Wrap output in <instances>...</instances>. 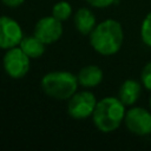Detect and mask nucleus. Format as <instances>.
<instances>
[{"instance_id":"nucleus-3","label":"nucleus","mask_w":151,"mask_h":151,"mask_svg":"<svg viewBox=\"0 0 151 151\" xmlns=\"http://www.w3.org/2000/svg\"><path fill=\"white\" fill-rule=\"evenodd\" d=\"M78 78L70 71H52L40 80L42 92L57 100H67L78 91Z\"/></svg>"},{"instance_id":"nucleus-11","label":"nucleus","mask_w":151,"mask_h":151,"mask_svg":"<svg viewBox=\"0 0 151 151\" xmlns=\"http://www.w3.org/2000/svg\"><path fill=\"white\" fill-rule=\"evenodd\" d=\"M77 78L79 85L84 88H94L101 84L104 79V72L97 65H86L79 70Z\"/></svg>"},{"instance_id":"nucleus-5","label":"nucleus","mask_w":151,"mask_h":151,"mask_svg":"<svg viewBox=\"0 0 151 151\" xmlns=\"http://www.w3.org/2000/svg\"><path fill=\"white\" fill-rule=\"evenodd\" d=\"M98 100L96 96L88 91H77L70 99H67V113L76 120H83L92 117Z\"/></svg>"},{"instance_id":"nucleus-2","label":"nucleus","mask_w":151,"mask_h":151,"mask_svg":"<svg viewBox=\"0 0 151 151\" xmlns=\"http://www.w3.org/2000/svg\"><path fill=\"white\" fill-rule=\"evenodd\" d=\"M126 106L118 97H105L98 100L92 114V122L96 129L103 133L114 132L124 123Z\"/></svg>"},{"instance_id":"nucleus-6","label":"nucleus","mask_w":151,"mask_h":151,"mask_svg":"<svg viewBox=\"0 0 151 151\" xmlns=\"http://www.w3.org/2000/svg\"><path fill=\"white\" fill-rule=\"evenodd\" d=\"M124 125L129 132L138 137L151 134V112L142 106H131L126 110Z\"/></svg>"},{"instance_id":"nucleus-15","label":"nucleus","mask_w":151,"mask_h":151,"mask_svg":"<svg viewBox=\"0 0 151 151\" xmlns=\"http://www.w3.org/2000/svg\"><path fill=\"white\" fill-rule=\"evenodd\" d=\"M140 83L144 88L151 92V61L145 64L140 72Z\"/></svg>"},{"instance_id":"nucleus-7","label":"nucleus","mask_w":151,"mask_h":151,"mask_svg":"<svg viewBox=\"0 0 151 151\" xmlns=\"http://www.w3.org/2000/svg\"><path fill=\"white\" fill-rule=\"evenodd\" d=\"M63 33H64L63 22L57 18H54L52 14L40 18L35 22L33 29V34L38 39H40L45 45H51L57 42L63 37Z\"/></svg>"},{"instance_id":"nucleus-1","label":"nucleus","mask_w":151,"mask_h":151,"mask_svg":"<svg viewBox=\"0 0 151 151\" xmlns=\"http://www.w3.org/2000/svg\"><path fill=\"white\" fill-rule=\"evenodd\" d=\"M88 41L94 52L110 57L118 53L124 42V29L119 21L105 19L96 25L88 35Z\"/></svg>"},{"instance_id":"nucleus-14","label":"nucleus","mask_w":151,"mask_h":151,"mask_svg":"<svg viewBox=\"0 0 151 151\" xmlns=\"http://www.w3.org/2000/svg\"><path fill=\"white\" fill-rule=\"evenodd\" d=\"M140 38L142 41L151 48V12L147 13L140 25Z\"/></svg>"},{"instance_id":"nucleus-9","label":"nucleus","mask_w":151,"mask_h":151,"mask_svg":"<svg viewBox=\"0 0 151 151\" xmlns=\"http://www.w3.org/2000/svg\"><path fill=\"white\" fill-rule=\"evenodd\" d=\"M142 83H139L138 80L126 79L119 86L117 97L126 107H131L138 101L142 93Z\"/></svg>"},{"instance_id":"nucleus-13","label":"nucleus","mask_w":151,"mask_h":151,"mask_svg":"<svg viewBox=\"0 0 151 151\" xmlns=\"http://www.w3.org/2000/svg\"><path fill=\"white\" fill-rule=\"evenodd\" d=\"M52 15L60 20L61 22L67 21L73 15V8L68 1L61 0L53 5L52 7Z\"/></svg>"},{"instance_id":"nucleus-16","label":"nucleus","mask_w":151,"mask_h":151,"mask_svg":"<svg viewBox=\"0 0 151 151\" xmlns=\"http://www.w3.org/2000/svg\"><path fill=\"white\" fill-rule=\"evenodd\" d=\"M116 1L117 0H86V2L93 8H107Z\"/></svg>"},{"instance_id":"nucleus-12","label":"nucleus","mask_w":151,"mask_h":151,"mask_svg":"<svg viewBox=\"0 0 151 151\" xmlns=\"http://www.w3.org/2000/svg\"><path fill=\"white\" fill-rule=\"evenodd\" d=\"M19 47L31 58V59H38L44 55L46 51V45L38 39L34 34L32 35H24L21 42L19 44Z\"/></svg>"},{"instance_id":"nucleus-17","label":"nucleus","mask_w":151,"mask_h":151,"mask_svg":"<svg viewBox=\"0 0 151 151\" xmlns=\"http://www.w3.org/2000/svg\"><path fill=\"white\" fill-rule=\"evenodd\" d=\"M5 6L9 7V8H17V7H20L25 0H0Z\"/></svg>"},{"instance_id":"nucleus-18","label":"nucleus","mask_w":151,"mask_h":151,"mask_svg":"<svg viewBox=\"0 0 151 151\" xmlns=\"http://www.w3.org/2000/svg\"><path fill=\"white\" fill-rule=\"evenodd\" d=\"M149 105H150V109H151V96H150V98H149Z\"/></svg>"},{"instance_id":"nucleus-8","label":"nucleus","mask_w":151,"mask_h":151,"mask_svg":"<svg viewBox=\"0 0 151 151\" xmlns=\"http://www.w3.org/2000/svg\"><path fill=\"white\" fill-rule=\"evenodd\" d=\"M24 38L21 25L8 15H0V50L19 46Z\"/></svg>"},{"instance_id":"nucleus-10","label":"nucleus","mask_w":151,"mask_h":151,"mask_svg":"<svg viewBox=\"0 0 151 151\" xmlns=\"http://www.w3.org/2000/svg\"><path fill=\"white\" fill-rule=\"evenodd\" d=\"M73 24L76 29L80 34L90 35V33L93 31V28L98 22L92 9L87 7H80L73 14Z\"/></svg>"},{"instance_id":"nucleus-4","label":"nucleus","mask_w":151,"mask_h":151,"mask_svg":"<svg viewBox=\"0 0 151 151\" xmlns=\"http://www.w3.org/2000/svg\"><path fill=\"white\" fill-rule=\"evenodd\" d=\"M2 67L9 78L21 79L31 68V58L19 46H15L5 51L2 57Z\"/></svg>"}]
</instances>
